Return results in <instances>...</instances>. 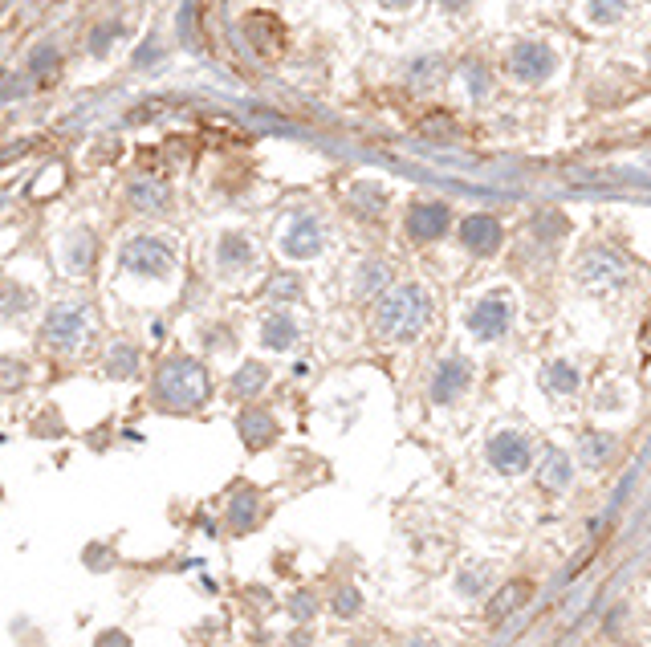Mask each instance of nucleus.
<instances>
[{
  "mask_svg": "<svg viewBox=\"0 0 651 647\" xmlns=\"http://www.w3.org/2000/svg\"><path fill=\"white\" fill-rule=\"evenodd\" d=\"M265 293H269V298H277V302H289V298H298V293H302V281L293 273H277Z\"/></svg>",
  "mask_w": 651,
  "mask_h": 647,
  "instance_id": "24",
  "label": "nucleus"
},
{
  "mask_svg": "<svg viewBox=\"0 0 651 647\" xmlns=\"http://www.w3.org/2000/svg\"><path fill=\"white\" fill-rule=\"evenodd\" d=\"M468 383H472V367H468V359H444L440 367H436V375H432V399L436 403H452L456 395H464L468 391Z\"/></svg>",
  "mask_w": 651,
  "mask_h": 647,
  "instance_id": "9",
  "label": "nucleus"
},
{
  "mask_svg": "<svg viewBox=\"0 0 651 647\" xmlns=\"http://www.w3.org/2000/svg\"><path fill=\"white\" fill-rule=\"evenodd\" d=\"M293 338H298V326H293L285 314L265 318V326H261V342H265L269 350H285V346H293Z\"/></svg>",
  "mask_w": 651,
  "mask_h": 647,
  "instance_id": "15",
  "label": "nucleus"
},
{
  "mask_svg": "<svg viewBox=\"0 0 651 647\" xmlns=\"http://www.w3.org/2000/svg\"><path fill=\"white\" fill-rule=\"evenodd\" d=\"M334 611H338V615H354V611H359V591L342 586V591L334 595Z\"/></svg>",
  "mask_w": 651,
  "mask_h": 647,
  "instance_id": "27",
  "label": "nucleus"
},
{
  "mask_svg": "<svg viewBox=\"0 0 651 647\" xmlns=\"http://www.w3.org/2000/svg\"><path fill=\"white\" fill-rule=\"evenodd\" d=\"M489 464L497 468V473H525L529 468V440L521 432H497L489 440Z\"/></svg>",
  "mask_w": 651,
  "mask_h": 647,
  "instance_id": "7",
  "label": "nucleus"
},
{
  "mask_svg": "<svg viewBox=\"0 0 651 647\" xmlns=\"http://www.w3.org/2000/svg\"><path fill=\"white\" fill-rule=\"evenodd\" d=\"M171 102H147V106H139V110H131L127 114V123H143V119H151V114H159V110H167Z\"/></svg>",
  "mask_w": 651,
  "mask_h": 647,
  "instance_id": "29",
  "label": "nucleus"
},
{
  "mask_svg": "<svg viewBox=\"0 0 651 647\" xmlns=\"http://www.w3.org/2000/svg\"><path fill=\"white\" fill-rule=\"evenodd\" d=\"M448 224H452V212H448L444 204H416V208L407 212V232H411L416 241H436V237H444Z\"/></svg>",
  "mask_w": 651,
  "mask_h": 647,
  "instance_id": "11",
  "label": "nucleus"
},
{
  "mask_svg": "<svg viewBox=\"0 0 651 647\" xmlns=\"http://www.w3.org/2000/svg\"><path fill=\"white\" fill-rule=\"evenodd\" d=\"M554 66H558V57H554V49H546L542 41L517 45V49H513V62H509V70H513L521 82H546V78L554 74Z\"/></svg>",
  "mask_w": 651,
  "mask_h": 647,
  "instance_id": "6",
  "label": "nucleus"
},
{
  "mask_svg": "<svg viewBox=\"0 0 651 647\" xmlns=\"http://www.w3.org/2000/svg\"><path fill=\"white\" fill-rule=\"evenodd\" d=\"M428 322H432V298L420 285L387 289L375 306V330L383 338H395V342H411L416 334L428 330Z\"/></svg>",
  "mask_w": 651,
  "mask_h": 647,
  "instance_id": "1",
  "label": "nucleus"
},
{
  "mask_svg": "<svg viewBox=\"0 0 651 647\" xmlns=\"http://www.w3.org/2000/svg\"><path fill=\"white\" fill-rule=\"evenodd\" d=\"M525 599H529V582H509L505 591L493 599V607H489V619H505V615H509L517 603H525Z\"/></svg>",
  "mask_w": 651,
  "mask_h": 647,
  "instance_id": "21",
  "label": "nucleus"
},
{
  "mask_svg": "<svg viewBox=\"0 0 651 647\" xmlns=\"http://www.w3.org/2000/svg\"><path fill=\"white\" fill-rule=\"evenodd\" d=\"M123 265L131 273H143V277H167L171 273V249L155 237H135L123 249Z\"/></svg>",
  "mask_w": 651,
  "mask_h": 647,
  "instance_id": "5",
  "label": "nucleus"
},
{
  "mask_svg": "<svg viewBox=\"0 0 651 647\" xmlns=\"http://www.w3.org/2000/svg\"><path fill=\"white\" fill-rule=\"evenodd\" d=\"M407 647H436V643H432V639H411Z\"/></svg>",
  "mask_w": 651,
  "mask_h": 647,
  "instance_id": "33",
  "label": "nucleus"
},
{
  "mask_svg": "<svg viewBox=\"0 0 651 647\" xmlns=\"http://www.w3.org/2000/svg\"><path fill=\"white\" fill-rule=\"evenodd\" d=\"M118 33H123V29H118V25H106V29H102V33H94V41H90V49H94V53H98V57H102V53H106V49H110V41H114V37H118Z\"/></svg>",
  "mask_w": 651,
  "mask_h": 647,
  "instance_id": "28",
  "label": "nucleus"
},
{
  "mask_svg": "<svg viewBox=\"0 0 651 647\" xmlns=\"http://www.w3.org/2000/svg\"><path fill=\"white\" fill-rule=\"evenodd\" d=\"M383 5H399L403 9V5H411V0H383Z\"/></svg>",
  "mask_w": 651,
  "mask_h": 647,
  "instance_id": "34",
  "label": "nucleus"
},
{
  "mask_svg": "<svg viewBox=\"0 0 651 647\" xmlns=\"http://www.w3.org/2000/svg\"><path fill=\"white\" fill-rule=\"evenodd\" d=\"M94 338V314L86 306H57L45 318V342L57 355H82Z\"/></svg>",
  "mask_w": 651,
  "mask_h": 647,
  "instance_id": "3",
  "label": "nucleus"
},
{
  "mask_svg": "<svg viewBox=\"0 0 651 647\" xmlns=\"http://www.w3.org/2000/svg\"><path fill=\"white\" fill-rule=\"evenodd\" d=\"M310 611H314V599H310V595H302V599H298V619H306Z\"/></svg>",
  "mask_w": 651,
  "mask_h": 647,
  "instance_id": "32",
  "label": "nucleus"
},
{
  "mask_svg": "<svg viewBox=\"0 0 651 647\" xmlns=\"http://www.w3.org/2000/svg\"><path fill=\"white\" fill-rule=\"evenodd\" d=\"M253 513H257V493L253 489H236V497L228 505V521L245 529V525H253Z\"/></svg>",
  "mask_w": 651,
  "mask_h": 647,
  "instance_id": "22",
  "label": "nucleus"
},
{
  "mask_svg": "<svg viewBox=\"0 0 651 647\" xmlns=\"http://www.w3.org/2000/svg\"><path fill=\"white\" fill-rule=\"evenodd\" d=\"M468 330L477 338H501L509 330V302L501 298V293H493V298H485L481 306H472Z\"/></svg>",
  "mask_w": 651,
  "mask_h": 647,
  "instance_id": "8",
  "label": "nucleus"
},
{
  "mask_svg": "<svg viewBox=\"0 0 651 647\" xmlns=\"http://www.w3.org/2000/svg\"><path fill=\"white\" fill-rule=\"evenodd\" d=\"M265 383H269V371L261 363H245L241 371H236V379H232V391L236 395H257Z\"/></svg>",
  "mask_w": 651,
  "mask_h": 647,
  "instance_id": "20",
  "label": "nucleus"
},
{
  "mask_svg": "<svg viewBox=\"0 0 651 647\" xmlns=\"http://www.w3.org/2000/svg\"><path fill=\"white\" fill-rule=\"evenodd\" d=\"M249 257H253V249H249V241L241 237V232H228V237L220 241V265L224 269H241V265H249Z\"/></svg>",
  "mask_w": 651,
  "mask_h": 647,
  "instance_id": "16",
  "label": "nucleus"
},
{
  "mask_svg": "<svg viewBox=\"0 0 651 647\" xmlns=\"http://www.w3.org/2000/svg\"><path fill=\"white\" fill-rule=\"evenodd\" d=\"M208 399V371L192 359H171L155 375V403L167 411H192Z\"/></svg>",
  "mask_w": 651,
  "mask_h": 647,
  "instance_id": "2",
  "label": "nucleus"
},
{
  "mask_svg": "<svg viewBox=\"0 0 651 647\" xmlns=\"http://www.w3.org/2000/svg\"><path fill=\"white\" fill-rule=\"evenodd\" d=\"M131 204L143 208V212H159V208L167 204V188H163V184L139 180V184H131Z\"/></svg>",
  "mask_w": 651,
  "mask_h": 647,
  "instance_id": "19",
  "label": "nucleus"
},
{
  "mask_svg": "<svg viewBox=\"0 0 651 647\" xmlns=\"http://www.w3.org/2000/svg\"><path fill=\"white\" fill-rule=\"evenodd\" d=\"M241 436H245V444L249 448H265V444H273V436H277V424H273V416L269 411H245L241 416Z\"/></svg>",
  "mask_w": 651,
  "mask_h": 647,
  "instance_id": "14",
  "label": "nucleus"
},
{
  "mask_svg": "<svg viewBox=\"0 0 651 647\" xmlns=\"http://www.w3.org/2000/svg\"><path fill=\"white\" fill-rule=\"evenodd\" d=\"M460 241H464V249L468 253H477V257H489V253H497L501 249V224L493 220V216H468L464 224H460Z\"/></svg>",
  "mask_w": 651,
  "mask_h": 647,
  "instance_id": "10",
  "label": "nucleus"
},
{
  "mask_svg": "<svg viewBox=\"0 0 651 647\" xmlns=\"http://www.w3.org/2000/svg\"><path fill=\"white\" fill-rule=\"evenodd\" d=\"M245 29H249L253 45H257L265 57H273V53H277V49L269 45V37H273L277 45L285 41V33H281V21H277V17H269V13H249V17H245Z\"/></svg>",
  "mask_w": 651,
  "mask_h": 647,
  "instance_id": "13",
  "label": "nucleus"
},
{
  "mask_svg": "<svg viewBox=\"0 0 651 647\" xmlns=\"http://www.w3.org/2000/svg\"><path fill=\"white\" fill-rule=\"evenodd\" d=\"M53 57H57L53 49H41V53H37V62H33V70H49V66H53Z\"/></svg>",
  "mask_w": 651,
  "mask_h": 647,
  "instance_id": "30",
  "label": "nucleus"
},
{
  "mask_svg": "<svg viewBox=\"0 0 651 647\" xmlns=\"http://www.w3.org/2000/svg\"><path fill=\"white\" fill-rule=\"evenodd\" d=\"M578 281H582L586 289H595V293H611V289H619V285L627 281V265H623V257L611 253V249H590V253H582Z\"/></svg>",
  "mask_w": 651,
  "mask_h": 647,
  "instance_id": "4",
  "label": "nucleus"
},
{
  "mask_svg": "<svg viewBox=\"0 0 651 647\" xmlns=\"http://www.w3.org/2000/svg\"><path fill=\"white\" fill-rule=\"evenodd\" d=\"M623 5H627V0H590L586 17L595 21V25H611V21H619V17H623Z\"/></svg>",
  "mask_w": 651,
  "mask_h": 647,
  "instance_id": "23",
  "label": "nucleus"
},
{
  "mask_svg": "<svg viewBox=\"0 0 651 647\" xmlns=\"http://www.w3.org/2000/svg\"><path fill=\"white\" fill-rule=\"evenodd\" d=\"M281 249H285V257H298V261L318 257V249H322V224L314 216L293 220L289 232H285V241H281Z\"/></svg>",
  "mask_w": 651,
  "mask_h": 647,
  "instance_id": "12",
  "label": "nucleus"
},
{
  "mask_svg": "<svg viewBox=\"0 0 651 647\" xmlns=\"http://www.w3.org/2000/svg\"><path fill=\"white\" fill-rule=\"evenodd\" d=\"M102 647H127V639L118 631H110V635H102Z\"/></svg>",
  "mask_w": 651,
  "mask_h": 647,
  "instance_id": "31",
  "label": "nucleus"
},
{
  "mask_svg": "<svg viewBox=\"0 0 651 647\" xmlns=\"http://www.w3.org/2000/svg\"><path fill=\"white\" fill-rule=\"evenodd\" d=\"M135 359H139V355H135V350H131V346H114V355H110V367H106V371H110V375L118 379V375H127V371H135Z\"/></svg>",
  "mask_w": 651,
  "mask_h": 647,
  "instance_id": "26",
  "label": "nucleus"
},
{
  "mask_svg": "<svg viewBox=\"0 0 651 647\" xmlns=\"http://www.w3.org/2000/svg\"><path fill=\"white\" fill-rule=\"evenodd\" d=\"M611 452H615V440H611L607 432H590V436H582V460H586L590 468L607 464V460H611Z\"/></svg>",
  "mask_w": 651,
  "mask_h": 647,
  "instance_id": "18",
  "label": "nucleus"
},
{
  "mask_svg": "<svg viewBox=\"0 0 651 647\" xmlns=\"http://www.w3.org/2000/svg\"><path fill=\"white\" fill-rule=\"evenodd\" d=\"M542 489H566L570 485V460L562 452H550L546 464H542V473H538Z\"/></svg>",
  "mask_w": 651,
  "mask_h": 647,
  "instance_id": "17",
  "label": "nucleus"
},
{
  "mask_svg": "<svg viewBox=\"0 0 651 647\" xmlns=\"http://www.w3.org/2000/svg\"><path fill=\"white\" fill-rule=\"evenodd\" d=\"M542 383H546L550 391H562V395H566V391H574V387H578V375H574L566 363H554V367L542 375Z\"/></svg>",
  "mask_w": 651,
  "mask_h": 647,
  "instance_id": "25",
  "label": "nucleus"
}]
</instances>
